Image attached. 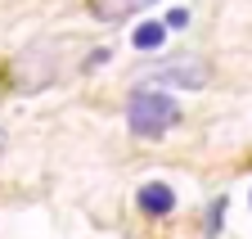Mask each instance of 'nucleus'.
Masks as SVG:
<instances>
[{"mask_svg":"<svg viewBox=\"0 0 252 239\" xmlns=\"http://www.w3.org/2000/svg\"><path fill=\"white\" fill-rule=\"evenodd\" d=\"M0 154H5V131H0Z\"/></svg>","mask_w":252,"mask_h":239,"instance_id":"nucleus-7","label":"nucleus"},{"mask_svg":"<svg viewBox=\"0 0 252 239\" xmlns=\"http://www.w3.org/2000/svg\"><path fill=\"white\" fill-rule=\"evenodd\" d=\"M144 5H153V0H90V14L99 18V23H117V18H126V14L144 9Z\"/></svg>","mask_w":252,"mask_h":239,"instance_id":"nucleus-4","label":"nucleus"},{"mask_svg":"<svg viewBox=\"0 0 252 239\" xmlns=\"http://www.w3.org/2000/svg\"><path fill=\"white\" fill-rule=\"evenodd\" d=\"M140 207H144V212H153V217H167L171 207H176L171 185H162V181H149V185L140 190Z\"/></svg>","mask_w":252,"mask_h":239,"instance_id":"nucleus-3","label":"nucleus"},{"mask_svg":"<svg viewBox=\"0 0 252 239\" xmlns=\"http://www.w3.org/2000/svg\"><path fill=\"white\" fill-rule=\"evenodd\" d=\"M126 122H131L135 136H167L176 122H180V104L162 91H135L131 104H126Z\"/></svg>","mask_w":252,"mask_h":239,"instance_id":"nucleus-1","label":"nucleus"},{"mask_svg":"<svg viewBox=\"0 0 252 239\" xmlns=\"http://www.w3.org/2000/svg\"><path fill=\"white\" fill-rule=\"evenodd\" d=\"M185 23H189L185 9H171V14H167V27H185Z\"/></svg>","mask_w":252,"mask_h":239,"instance_id":"nucleus-6","label":"nucleus"},{"mask_svg":"<svg viewBox=\"0 0 252 239\" xmlns=\"http://www.w3.org/2000/svg\"><path fill=\"white\" fill-rule=\"evenodd\" d=\"M149 81H162V86H185V91H198V86L207 81V64H203V59H185V64H167V68H158Z\"/></svg>","mask_w":252,"mask_h":239,"instance_id":"nucleus-2","label":"nucleus"},{"mask_svg":"<svg viewBox=\"0 0 252 239\" xmlns=\"http://www.w3.org/2000/svg\"><path fill=\"white\" fill-rule=\"evenodd\" d=\"M162 36H167L162 23H140L131 41H135V50H158V45H162Z\"/></svg>","mask_w":252,"mask_h":239,"instance_id":"nucleus-5","label":"nucleus"}]
</instances>
